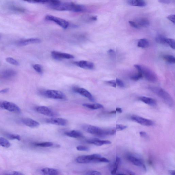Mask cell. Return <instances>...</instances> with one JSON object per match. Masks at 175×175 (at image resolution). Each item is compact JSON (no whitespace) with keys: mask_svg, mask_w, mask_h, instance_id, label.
<instances>
[{"mask_svg":"<svg viewBox=\"0 0 175 175\" xmlns=\"http://www.w3.org/2000/svg\"><path fill=\"white\" fill-rule=\"evenodd\" d=\"M50 7L56 10L70 11L76 13H82L86 10V8L84 6L75 4L73 2H61L59 4L52 6Z\"/></svg>","mask_w":175,"mask_h":175,"instance_id":"cell-1","label":"cell"},{"mask_svg":"<svg viewBox=\"0 0 175 175\" xmlns=\"http://www.w3.org/2000/svg\"><path fill=\"white\" fill-rule=\"evenodd\" d=\"M150 89L161 98L165 103L169 106L173 107L174 101L169 94L161 88L157 87H150Z\"/></svg>","mask_w":175,"mask_h":175,"instance_id":"cell-2","label":"cell"},{"mask_svg":"<svg viewBox=\"0 0 175 175\" xmlns=\"http://www.w3.org/2000/svg\"><path fill=\"white\" fill-rule=\"evenodd\" d=\"M134 66L138 72H141L143 76L148 81L151 82H155L157 81L158 78L156 74L147 67L139 65H135Z\"/></svg>","mask_w":175,"mask_h":175,"instance_id":"cell-3","label":"cell"},{"mask_svg":"<svg viewBox=\"0 0 175 175\" xmlns=\"http://www.w3.org/2000/svg\"><path fill=\"white\" fill-rule=\"evenodd\" d=\"M87 130L89 133L101 136L114 135L116 131L115 129H102L95 126H89Z\"/></svg>","mask_w":175,"mask_h":175,"instance_id":"cell-4","label":"cell"},{"mask_svg":"<svg viewBox=\"0 0 175 175\" xmlns=\"http://www.w3.org/2000/svg\"><path fill=\"white\" fill-rule=\"evenodd\" d=\"M101 157H102V156L99 154L82 156L77 158L76 161L80 164H89L92 162H100V159Z\"/></svg>","mask_w":175,"mask_h":175,"instance_id":"cell-5","label":"cell"},{"mask_svg":"<svg viewBox=\"0 0 175 175\" xmlns=\"http://www.w3.org/2000/svg\"><path fill=\"white\" fill-rule=\"evenodd\" d=\"M46 97L50 99L63 100L65 99L66 96L62 92L56 90H47L45 92Z\"/></svg>","mask_w":175,"mask_h":175,"instance_id":"cell-6","label":"cell"},{"mask_svg":"<svg viewBox=\"0 0 175 175\" xmlns=\"http://www.w3.org/2000/svg\"><path fill=\"white\" fill-rule=\"evenodd\" d=\"M0 106L2 109L10 112L16 113H20L21 112L20 107L16 104L8 101H5L0 103Z\"/></svg>","mask_w":175,"mask_h":175,"instance_id":"cell-7","label":"cell"},{"mask_svg":"<svg viewBox=\"0 0 175 175\" xmlns=\"http://www.w3.org/2000/svg\"><path fill=\"white\" fill-rule=\"evenodd\" d=\"M45 19L47 20L53 21L64 29H67L69 26V23L67 21L60 18L51 15H47L46 16Z\"/></svg>","mask_w":175,"mask_h":175,"instance_id":"cell-8","label":"cell"},{"mask_svg":"<svg viewBox=\"0 0 175 175\" xmlns=\"http://www.w3.org/2000/svg\"><path fill=\"white\" fill-rule=\"evenodd\" d=\"M130 118L132 120L146 126H150L154 124V122L150 120L144 118L137 115H132L130 117Z\"/></svg>","mask_w":175,"mask_h":175,"instance_id":"cell-9","label":"cell"},{"mask_svg":"<svg viewBox=\"0 0 175 175\" xmlns=\"http://www.w3.org/2000/svg\"><path fill=\"white\" fill-rule=\"evenodd\" d=\"M51 55L53 59L57 60L63 59H72L74 58L73 55L66 53H61L56 51L51 52Z\"/></svg>","mask_w":175,"mask_h":175,"instance_id":"cell-10","label":"cell"},{"mask_svg":"<svg viewBox=\"0 0 175 175\" xmlns=\"http://www.w3.org/2000/svg\"><path fill=\"white\" fill-rule=\"evenodd\" d=\"M37 112L41 114L49 117H54L57 114L50 109L45 106H40L36 107Z\"/></svg>","mask_w":175,"mask_h":175,"instance_id":"cell-11","label":"cell"},{"mask_svg":"<svg viewBox=\"0 0 175 175\" xmlns=\"http://www.w3.org/2000/svg\"><path fill=\"white\" fill-rule=\"evenodd\" d=\"M16 74V72L13 70H6L0 72V78L9 80L14 78Z\"/></svg>","mask_w":175,"mask_h":175,"instance_id":"cell-12","label":"cell"},{"mask_svg":"<svg viewBox=\"0 0 175 175\" xmlns=\"http://www.w3.org/2000/svg\"><path fill=\"white\" fill-rule=\"evenodd\" d=\"M46 122L47 123L58 125L64 126L67 124V121L66 119L60 118H51L46 120Z\"/></svg>","mask_w":175,"mask_h":175,"instance_id":"cell-13","label":"cell"},{"mask_svg":"<svg viewBox=\"0 0 175 175\" xmlns=\"http://www.w3.org/2000/svg\"><path fill=\"white\" fill-rule=\"evenodd\" d=\"M41 42L40 39L38 38H30L21 39L17 42V44L19 46H25L32 44L39 43Z\"/></svg>","mask_w":175,"mask_h":175,"instance_id":"cell-14","label":"cell"},{"mask_svg":"<svg viewBox=\"0 0 175 175\" xmlns=\"http://www.w3.org/2000/svg\"><path fill=\"white\" fill-rule=\"evenodd\" d=\"M73 90L76 93L82 95V96L87 97L88 99L93 102H94V100L93 95L87 90L83 88H75L73 89Z\"/></svg>","mask_w":175,"mask_h":175,"instance_id":"cell-15","label":"cell"},{"mask_svg":"<svg viewBox=\"0 0 175 175\" xmlns=\"http://www.w3.org/2000/svg\"><path fill=\"white\" fill-rule=\"evenodd\" d=\"M76 65L81 68L93 70L94 67V64L90 61L82 60L75 63Z\"/></svg>","mask_w":175,"mask_h":175,"instance_id":"cell-16","label":"cell"},{"mask_svg":"<svg viewBox=\"0 0 175 175\" xmlns=\"http://www.w3.org/2000/svg\"><path fill=\"white\" fill-rule=\"evenodd\" d=\"M127 159L129 161L132 162L134 165L137 166L142 167L145 170H146L145 165L144 164L143 161L141 159L131 155L128 156Z\"/></svg>","mask_w":175,"mask_h":175,"instance_id":"cell-17","label":"cell"},{"mask_svg":"<svg viewBox=\"0 0 175 175\" xmlns=\"http://www.w3.org/2000/svg\"><path fill=\"white\" fill-rule=\"evenodd\" d=\"M23 123L27 126L32 128H35L39 126V123L34 120L30 118H25L22 120Z\"/></svg>","mask_w":175,"mask_h":175,"instance_id":"cell-18","label":"cell"},{"mask_svg":"<svg viewBox=\"0 0 175 175\" xmlns=\"http://www.w3.org/2000/svg\"><path fill=\"white\" fill-rule=\"evenodd\" d=\"M128 3L133 6L143 7L146 6V2L144 0H128Z\"/></svg>","mask_w":175,"mask_h":175,"instance_id":"cell-19","label":"cell"},{"mask_svg":"<svg viewBox=\"0 0 175 175\" xmlns=\"http://www.w3.org/2000/svg\"><path fill=\"white\" fill-rule=\"evenodd\" d=\"M87 142L88 143L93 144L94 145L101 146L104 144H109L112 143L111 141L108 140H101L97 139H93L88 140Z\"/></svg>","mask_w":175,"mask_h":175,"instance_id":"cell-20","label":"cell"},{"mask_svg":"<svg viewBox=\"0 0 175 175\" xmlns=\"http://www.w3.org/2000/svg\"><path fill=\"white\" fill-rule=\"evenodd\" d=\"M139 99L142 102L150 106H155L156 105V101L152 98L143 96L139 97Z\"/></svg>","mask_w":175,"mask_h":175,"instance_id":"cell-21","label":"cell"},{"mask_svg":"<svg viewBox=\"0 0 175 175\" xmlns=\"http://www.w3.org/2000/svg\"><path fill=\"white\" fill-rule=\"evenodd\" d=\"M65 134L67 136L75 138H80L83 137V134L81 132L76 130L66 132Z\"/></svg>","mask_w":175,"mask_h":175,"instance_id":"cell-22","label":"cell"},{"mask_svg":"<svg viewBox=\"0 0 175 175\" xmlns=\"http://www.w3.org/2000/svg\"><path fill=\"white\" fill-rule=\"evenodd\" d=\"M41 171L45 175H57L59 174V172L57 170L53 168H45L42 169Z\"/></svg>","mask_w":175,"mask_h":175,"instance_id":"cell-23","label":"cell"},{"mask_svg":"<svg viewBox=\"0 0 175 175\" xmlns=\"http://www.w3.org/2000/svg\"><path fill=\"white\" fill-rule=\"evenodd\" d=\"M136 22L140 28L142 27H148L150 25L149 21L145 18H142V19H140Z\"/></svg>","mask_w":175,"mask_h":175,"instance_id":"cell-24","label":"cell"},{"mask_svg":"<svg viewBox=\"0 0 175 175\" xmlns=\"http://www.w3.org/2000/svg\"><path fill=\"white\" fill-rule=\"evenodd\" d=\"M82 105L86 107H87V108L92 109H102L103 107V106L102 105L99 103L93 104L85 103L83 104Z\"/></svg>","mask_w":175,"mask_h":175,"instance_id":"cell-25","label":"cell"},{"mask_svg":"<svg viewBox=\"0 0 175 175\" xmlns=\"http://www.w3.org/2000/svg\"><path fill=\"white\" fill-rule=\"evenodd\" d=\"M149 46V42L146 39H142L138 42L137 46L138 47L142 48L148 47Z\"/></svg>","mask_w":175,"mask_h":175,"instance_id":"cell-26","label":"cell"},{"mask_svg":"<svg viewBox=\"0 0 175 175\" xmlns=\"http://www.w3.org/2000/svg\"><path fill=\"white\" fill-rule=\"evenodd\" d=\"M0 145L6 148H8L11 146L10 143L5 138L0 137Z\"/></svg>","mask_w":175,"mask_h":175,"instance_id":"cell-27","label":"cell"},{"mask_svg":"<svg viewBox=\"0 0 175 175\" xmlns=\"http://www.w3.org/2000/svg\"><path fill=\"white\" fill-rule=\"evenodd\" d=\"M9 8L12 11L20 12V13H24V12H25L26 11L25 9L14 5H11L10 6Z\"/></svg>","mask_w":175,"mask_h":175,"instance_id":"cell-28","label":"cell"},{"mask_svg":"<svg viewBox=\"0 0 175 175\" xmlns=\"http://www.w3.org/2000/svg\"><path fill=\"white\" fill-rule=\"evenodd\" d=\"M163 59L167 62L170 64H174L175 58L171 55H166L163 56Z\"/></svg>","mask_w":175,"mask_h":175,"instance_id":"cell-29","label":"cell"},{"mask_svg":"<svg viewBox=\"0 0 175 175\" xmlns=\"http://www.w3.org/2000/svg\"><path fill=\"white\" fill-rule=\"evenodd\" d=\"M166 38L162 35H159L156 38V41L160 44L166 45L165 43V39Z\"/></svg>","mask_w":175,"mask_h":175,"instance_id":"cell-30","label":"cell"},{"mask_svg":"<svg viewBox=\"0 0 175 175\" xmlns=\"http://www.w3.org/2000/svg\"><path fill=\"white\" fill-rule=\"evenodd\" d=\"M165 43L166 45H169L173 49H175V42L174 39L167 38L165 39Z\"/></svg>","mask_w":175,"mask_h":175,"instance_id":"cell-31","label":"cell"},{"mask_svg":"<svg viewBox=\"0 0 175 175\" xmlns=\"http://www.w3.org/2000/svg\"><path fill=\"white\" fill-rule=\"evenodd\" d=\"M36 146L41 147H50L54 145V144L51 142H45L37 143L35 144Z\"/></svg>","mask_w":175,"mask_h":175,"instance_id":"cell-32","label":"cell"},{"mask_svg":"<svg viewBox=\"0 0 175 175\" xmlns=\"http://www.w3.org/2000/svg\"><path fill=\"white\" fill-rule=\"evenodd\" d=\"M6 61L12 65L18 66L19 65V63L16 60L14 59V58L11 57H8L6 59Z\"/></svg>","mask_w":175,"mask_h":175,"instance_id":"cell-33","label":"cell"},{"mask_svg":"<svg viewBox=\"0 0 175 175\" xmlns=\"http://www.w3.org/2000/svg\"><path fill=\"white\" fill-rule=\"evenodd\" d=\"M61 2L60 0H46L45 4H48L50 7L58 5Z\"/></svg>","mask_w":175,"mask_h":175,"instance_id":"cell-34","label":"cell"},{"mask_svg":"<svg viewBox=\"0 0 175 175\" xmlns=\"http://www.w3.org/2000/svg\"><path fill=\"white\" fill-rule=\"evenodd\" d=\"M33 68L35 70V71L39 74H42V73L43 69L42 66L38 64H34L33 66Z\"/></svg>","mask_w":175,"mask_h":175,"instance_id":"cell-35","label":"cell"},{"mask_svg":"<svg viewBox=\"0 0 175 175\" xmlns=\"http://www.w3.org/2000/svg\"><path fill=\"white\" fill-rule=\"evenodd\" d=\"M143 77V76L142 72H138V74L132 76L131 78V79L133 81H137L139 80V79L142 78Z\"/></svg>","mask_w":175,"mask_h":175,"instance_id":"cell-36","label":"cell"},{"mask_svg":"<svg viewBox=\"0 0 175 175\" xmlns=\"http://www.w3.org/2000/svg\"><path fill=\"white\" fill-rule=\"evenodd\" d=\"M23 1L31 3L45 4L46 3V0H23Z\"/></svg>","mask_w":175,"mask_h":175,"instance_id":"cell-37","label":"cell"},{"mask_svg":"<svg viewBox=\"0 0 175 175\" xmlns=\"http://www.w3.org/2000/svg\"><path fill=\"white\" fill-rule=\"evenodd\" d=\"M8 137L10 139L12 140H17L20 141L21 139V137L19 135L15 134H10L8 135Z\"/></svg>","mask_w":175,"mask_h":175,"instance_id":"cell-38","label":"cell"},{"mask_svg":"<svg viewBox=\"0 0 175 175\" xmlns=\"http://www.w3.org/2000/svg\"><path fill=\"white\" fill-rule=\"evenodd\" d=\"M76 149L79 151H88L89 150V147L82 145H79L77 146Z\"/></svg>","mask_w":175,"mask_h":175,"instance_id":"cell-39","label":"cell"},{"mask_svg":"<svg viewBox=\"0 0 175 175\" xmlns=\"http://www.w3.org/2000/svg\"><path fill=\"white\" fill-rule=\"evenodd\" d=\"M121 159L118 157L116 156V161L114 165H113V168H116L118 169L120 165L121 164Z\"/></svg>","mask_w":175,"mask_h":175,"instance_id":"cell-40","label":"cell"},{"mask_svg":"<svg viewBox=\"0 0 175 175\" xmlns=\"http://www.w3.org/2000/svg\"><path fill=\"white\" fill-rule=\"evenodd\" d=\"M127 128V126L122 125H116L115 130L116 131H121Z\"/></svg>","mask_w":175,"mask_h":175,"instance_id":"cell-41","label":"cell"},{"mask_svg":"<svg viewBox=\"0 0 175 175\" xmlns=\"http://www.w3.org/2000/svg\"><path fill=\"white\" fill-rule=\"evenodd\" d=\"M5 174L10 175H22L24 174L22 173H21V172L16 171H10L6 172Z\"/></svg>","mask_w":175,"mask_h":175,"instance_id":"cell-42","label":"cell"},{"mask_svg":"<svg viewBox=\"0 0 175 175\" xmlns=\"http://www.w3.org/2000/svg\"><path fill=\"white\" fill-rule=\"evenodd\" d=\"M86 175H101L102 174L100 172L96 171L91 170L87 172L86 173Z\"/></svg>","mask_w":175,"mask_h":175,"instance_id":"cell-43","label":"cell"},{"mask_svg":"<svg viewBox=\"0 0 175 175\" xmlns=\"http://www.w3.org/2000/svg\"><path fill=\"white\" fill-rule=\"evenodd\" d=\"M116 85H117L120 87L123 88L125 86L124 82H123L121 80L119 79L116 78Z\"/></svg>","mask_w":175,"mask_h":175,"instance_id":"cell-44","label":"cell"},{"mask_svg":"<svg viewBox=\"0 0 175 175\" xmlns=\"http://www.w3.org/2000/svg\"><path fill=\"white\" fill-rule=\"evenodd\" d=\"M129 24H130V26L134 27V28L137 29H140L139 27L138 26L136 22H134V21H129Z\"/></svg>","mask_w":175,"mask_h":175,"instance_id":"cell-45","label":"cell"},{"mask_svg":"<svg viewBox=\"0 0 175 175\" xmlns=\"http://www.w3.org/2000/svg\"><path fill=\"white\" fill-rule=\"evenodd\" d=\"M106 83L107 84H108L112 87L116 88V81L112 80L106 82Z\"/></svg>","mask_w":175,"mask_h":175,"instance_id":"cell-46","label":"cell"},{"mask_svg":"<svg viewBox=\"0 0 175 175\" xmlns=\"http://www.w3.org/2000/svg\"><path fill=\"white\" fill-rule=\"evenodd\" d=\"M175 16L174 14H171L169 15V16L167 17V18L169 20L171 21L172 22L175 24Z\"/></svg>","mask_w":175,"mask_h":175,"instance_id":"cell-47","label":"cell"},{"mask_svg":"<svg viewBox=\"0 0 175 175\" xmlns=\"http://www.w3.org/2000/svg\"><path fill=\"white\" fill-rule=\"evenodd\" d=\"M158 2L161 3L169 4L171 2V0H158Z\"/></svg>","mask_w":175,"mask_h":175,"instance_id":"cell-48","label":"cell"},{"mask_svg":"<svg viewBox=\"0 0 175 175\" xmlns=\"http://www.w3.org/2000/svg\"><path fill=\"white\" fill-rule=\"evenodd\" d=\"M140 134L141 137L144 138H148V135L146 133V132L144 131H141L140 132Z\"/></svg>","mask_w":175,"mask_h":175,"instance_id":"cell-49","label":"cell"},{"mask_svg":"<svg viewBox=\"0 0 175 175\" xmlns=\"http://www.w3.org/2000/svg\"><path fill=\"white\" fill-rule=\"evenodd\" d=\"M108 53L110 57H113V58L115 57V53L113 50H109L108 51Z\"/></svg>","mask_w":175,"mask_h":175,"instance_id":"cell-50","label":"cell"},{"mask_svg":"<svg viewBox=\"0 0 175 175\" xmlns=\"http://www.w3.org/2000/svg\"><path fill=\"white\" fill-rule=\"evenodd\" d=\"M100 162H109V160L108 159H107L106 158L101 157L100 159Z\"/></svg>","mask_w":175,"mask_h":175,"instance_id":"cell-51","label":"cell"},{"mask_svg":"<svg viewBox=\"0 0 175 175\" xmlns=\"http://www.w3.org/2000/svg\"><path fill=\"white\" fill-rule=\"evenodd\" d=\"M9 88H5L3 89H2L0 91V93H7L9 91Z\"/></svg>","mask_w":175,"mask_h":175,"instance_id":"cell-52","label":"cell"},{"mask_svg":"<svg viewBox=\"0 0 175 175\" xmlns=\"http://www.w3.org/2000/svg\"><path fill=\"white\" fill-rule=\"evenodd\" d=\"M125 172L127 173L129 175H135V174L133 172L129 170H125Z\"/></svg>","mask_w":175,"mask_h":175,"instance_id":"cell-53","label":"cell"},{"mask_svg":"<svg viewBox=\"0 0 175 175\" xmlns=\"http://www.w3.org/2000/svg\"><path fill=\"white\" fill-rule=\"evenodd\" d=\"M116 112H118L119 113H122V110L121 108H117L116 109Z\"/></svg>","mask_w":175,"mask_h":175,"instance_id":"cell-54","label":"cell"},{"mask_svg":"<svg viewBox=\"0 0 175 175\" xmlns=\"http://www.w3.org/2000/svg\"><path fill=\"white\" fill-rule=\"evenodd\" d=\"M170 174L171 175H174L175 174V171L174 170H170L169 171Z\"/></svg>","mask_w":175,"mask_h":175,"instance_id":"cell-55","label":"cell"},{"mask_svg":"<svg viewBox=\"0 0 175 175\" xmlns=\"http://www.w3.org/2000/svg\"><path fill=\"white\" fill-rule=\"evenodd\" d=\"M116 112L115 110H113V111H112L111 112H110L109 113H110V114H115V113H116Z\"/></svg>","mask_w":175,"mask_h":175,"instance_id":"cell-56","label":"cell"},{"mask_svg":"<svg viewBox=\"0 0 175 175\" xmlns=\"http://www.w3.org/2000/svg\"><path fill=\"white\" fill-rule=\"evenodd\" d=\"M2 35L1 34H0V39L1 38Z\"/></svg>","mask_w":175,"mask_h":175,"instance_id":"cell-57","label":"cell"}]
</instances>
